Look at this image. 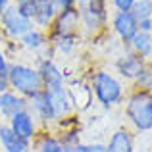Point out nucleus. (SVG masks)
<instances>
[{
	"mask_svg": "<svg viewBox=\"0 0 152 152\" xmlns=\"http://www.w3.org/2000/svg\"><path fill=\"white\" fill-rule=\"evenodd\" d=\"M6 79H8L10 89L14 93H18L19 96L27 98V100L45 89L37 67L29 66V64H23V62H12Z\"/></svg>",
	"mask_w": 152,
	"mask_h": 152,
	"instance_id": "obj_1",
	"label": "nucleus"
},
{
	"mask_svg": "<svg viewBox=\"0 0 152 152\" xmlns=\"http://www.w3.org/2000/svg\"><path fill=\"white\" fill-rule=\"evenodd\" d=\"M91 93L104 108H110L123 98V85L115 75L98 69L93 73V79H91Z\"/></svg>",
	"mask_w": 152,
	"mask_h": 152,
	"instance_id": "obj_2",
	"label": "nucleus"
},
{
	"mask_svg": "<svg viewBox=\"0 0 152 152\" xmlns=\"http://www.w3.org/2000/svg\"><path fill=\"white\" fill-rule=\"evenodd\" d=\"M125 114H127V119L139 131L152 129V93L135 91L127 100Z\"/></svg>",
	"mask_w": 152,
	"mask_h": 152,
	"instance_id": "obj_3",
	"label": "nucleus"
},
{
	"mask_svg": "<svg viewBox=\"0 0 152 152\" xmlns=\"http://www.w3.org/2000/svg\"><path fill=\"white\" fill-rule=\"evenodd\" d=\"M33 21H29L27 18H23L19 14L18 6L10 4L6 10L0 14V33H4V37L8 41H19L27 31L33 29Z\"/></svg>",
	"mask_w": 152,
	"mask_h": 152,
	"instance_id": "obj_4",
	"label": "nucleus"
},
{
	"mask_svg": "<svg viewBox=\"0 0 152 152\" xmlns=\"http://www.w3.org/2000/svg\"><path fill=\"white\" fill-rule=\"evenodd\" d=\"M79 27H81V15H79L77 6L64 8L58 12L56 19L50 25V39L58 37H77Z\"/></svg>",
	"mask_w": 152,
	"mask_h": 152,
	"instance_id": "obj_5",
	"label": "nucleus"
},
{
	"mask_svg": "<svg viewBox=\"0 0 152 152\" xmlns=\"http://www.w3.org/2000/svg\"><path fill=\"white\" fill-rule=\"evenodd\" d=\"M6 123L10 125V129L18 137L25 139V141L33 142V139L37 137V118L33 115V112L29 108H23V110L15 112Z\"/></svg>",
	"mask_w": 152,
	"mask_h": 152,
	"instance_id": "obj_6",
	"label": "nucleus"
},
{
	"mask_svg": "<svg viewBox=\"0 0 152 152\" xmlns=\"http://www.w3.org/2000/svg\"><path fill=\"white\" fill-rule=\"evenodd\" d=\"M27 108L33 112V115L37 119H41L42 123H52V121H58V115H56L54 110V104H52L50 93L46 89H42L41 93H37L33 98L27 100Z\"/></svg>",
	"mask_w": 152,
	"mask_h": 152,
	"instance_id": "obj_7",
	"label": "nucleus"
},
{
	"mask_svg": "<svg viewBox=\"0 0 152 152\" xmlns=\"http://www.w3.org/2000/svg\"><path fill=\"white\" fill-rule=\"evenodd\" d=\"M112 29L123 42H131L139 33V21L131 12H115L112 15Z\"/></svg>",
	"mask_w": 152,
	"mask_h": 152,
	"instance_id": "obj_8",
	"label": "nucleus"
},
{
	"mask_svg": "<svg viewBox=\"0 0 152 152\" xmlns=\"http://www.w3.org/2000/svg\"><path fill=\"white\" fill-rule=\"evenodd\" d=\"M37 71L41 75V81H42V87L45 89H56V87H64L66 83V77H64L62 69L56 66L52 60L48 58H42L39 60V66H37Z\"/></svg>",
	"mask_w": 152,
	"mask_h": 152,
	"instance_id": "obj_9",
	"label": "nucleus"
},
{
	"mask_svg": "<svg viewBox=\"0 0 152 152\" xmlns=\"http://www.w3.org/2000/svg\"><path fill=\"white\" fill-rule=\"evenodd\" d=\"M33 142L18 137L8 123L0 125V152H31Z\"/></svg>",
	"mask_w": 152,
	"mask_h": 152,
	"instance_id": "obj_10",
	"label": "nucleus"
},
{
	"mask_svg": "<svg viewBox=\"0 0 152 152\" xmlns=\"http://www.w3.org/2000/svg\"><path fill=\"white\" fill-rule=\"evenodd\" d=\"M58 12H60V8L56 4V0H37V14H35L33 25L41 31L50 29Z\"/></svg>",
	"mask_w": 152,
	"mask_h": 152,
	"instance_id": "obj_11",
	"label": "nucleus"
},
{
	"mask_svg": "<svg viewBox=\"0 0 152 152\" xmlns=\"http://www.w3.org/2000/svg\"><path fill=\"white\" fill-rule=\"evenodd\" d=\"M23 108H27V98L19 96V94L14 93L12 89L0 93V119H2L4 123H6L15 112L23 110Z\"/></svg>",
	"mask_w": 152,
	"mask_h": 152,
	"instance_id": "obj_12",
	"label": "nucleus"
},
{
	"mask_svg": "<svg viewBox=\"0 0 152 152\" xmlns=\"http://www.w3.org/2000/svg\"><path fill=\"white\" fill-rule=\"evenodd\" d=\"M145 58H141L139 54H135V52H129V54L121 56V58L115 62V69H118V73L121 75L123 79H137V75L142 71V67H145Z\"/></svg>",
	"mask_w": 152,
	"mask_h": 152,
	"instance_id": "obj_13",
	"label": "nucleus"
},
{
	"mask_svg": "<svg viewBox=\"0 0 152 152\" xmlns=\"http://www.w3.org/2000/svg\"><path fill=\"white\" fill-rule=\"evenodd\" d=\"M48 91V89H46ZM50 98H52V104H54V110H56V115L58 119H64L73 112V100H71V94H69V89L64 87H56V89H50Z\"/></svg>",
	"mask_w": 152,
	"mask_h": 152,
	"instance_id": "obj_14",
	"label": "nucleus"
},
{
	"mask_svg": "<svg viewBox=\"0 0 152 152\" xmlns=\"http://www.w3.org/2000/svg\"><path fill=\"white\" fill-rule=\"evenodd\" d=\"M106 152H133V141L127 129H118L110 137L106 145Z\"/></svg>",
	"mask_w": 152,
	"mask_h": 152,
	"instance_id": "obj_15",
	"label": "nucleus"
},
{
	"mask_svg": "<svg viewBox=\"0 0 152 152\" xmlns=\"http://www.w3.org/2000/svg\"><path fill=\"white\" fill-rule=\"evenodd\" d=\"M18 42H19L21 48H25V50H29V52H37V50H41L42 46L46 45V35H45V31L33 27V29L27 31V33L23 35Z\"/></svg>",
	"mask_w": 152,
	"mask_h": 152,
	"instance_id": "obj_16",
	"label": "nucleus"
},
{
	"mask_svg": "<svg viewBox=\"0 0 152 152\" xmlns=\"http://www.w3.org/2000/svg\"><path fill=\"white\" fill-rule=\"evenodd\" d=\"M129 45H131V50H133L135 54H139L141 58H148L152 54V35L139 31Z\"/></svg>",
	"mask_w": 152,
	"mask_h": 152,
	"instance_id": "obj_17",
	"label": "nucleus"
},
{
	"mask_svg": "<svg viewBox=\"0 0 152 152\" xmlns=\"http://www.w3.org/2000/svg\"><path fill=\"white\" fill-rule=\"evenodd\" d=\"M35 146H37V152H66L62 141L54 135H42Z\"/></svg>",
	"mask_w": 152,
	"mask_h": 152,
	"instance_id": "obj_18",
	"label": "nucleus"
},
{
	"mask_svg": "<svg viewBox=\"0 0 152 152\" xmlns=\"http://www.w3.org/2000/svg\"><path fill=\"white\" fill-rule=\"evenodd\" d=\"M131 14L135 15L137 21L142 19H150L152 18V0H137L135 6L131 8Z\"/></svg>",
	"mask_w": 152,
	"mask_h": 152,
	"instance_id": "obj_19",
	"label": "nucleus"
},
{
	"mask_svg": "<svg viewBox=\"0 0 152 152\" xmlns=\"http://www.w3.org/2000/svg\"><path fill=\"white\" fill-rule=\"evenodd\" d=\"M135 85H137L139 91H146V93L152 91V66L150 64H145L142 71L137 75V79H135Z\"/></svg>",
	"mask_w": 152,
	"mask_h": 152,
	"instance_id": "obj_20",
	"label": "nucleus"
},
{
	"mask_svg": "<svg viewBox=\"0 0 152 152\" xmlns=\"http://www.w3.org/2000/svg\"><path fill=\"white\" fill-rule=\"evenodd\" d=\"M75 41H77V37H58V39H52L54 48L58 52H62V54H69V52L73 50V46H75Z\"/></svg>",
	"mask_w": 152,
	"mask_h": 152,
	"instance_id": "obj_21",
	"label": "nucleus"
},
{
	"mask_svg": "<svg viewBox=\"0 0 152 152\" xmlns=\"http://www.w3.org/2000/svg\"><path fill=\"white\" fill-rule=\"evenodd\" d=\"M19 10V14L23 15V18H27L29 21H33L35 19V14H37V0H25V2H19L15 4Z\"/></svg>",
	"mask_w": 152,
	"mask_h": 152,
	"instance_id": "obj_22",
	"label": "nucleus"
},
{
	"mask_svg": "<svg viewBox=\"0 0 152 152\" xmlns=\"http://www.w3.org/2000/svg\"><path fill=\"white\" fill-rule=\"evenodd\" d=\"M10 58H8L6 50H4V46L0 45V77H8V69H10Z\"/></svg>",
	"mask_w": 152,
	"mask_h": 152,
	"instance_id": "obj_23",
	"label": "nucleus"
},
{
	"mask_svg": "<svg viewBox=\"0 0 152 152\" xmlns=\"http://www.w3.org/2000/svg\"><path fill=\"white\" fill-rule=\"evenodd\" d=\"M137 0H112V6L118 12H131V8L135 6Z\"/></svg>",
	"mask_w": 152,
	"mask_h": 152,
	"instance_id": "obj_24",
	"label": "nucleus"
},
{
	"mask_svg": "<svg viewBox=\"0 0 152 152\" xmlns=\"http://www.w3.org/2000/svg\"><path fill=\"white\" fill-rule=\"evenodd\" d=\"M139 31H142V33H152V18L139 21Z\"/></svg>",
	"mask_w": 152,
	"mask_h": 152,
	"instance_id": "obj_25",
	"label": "nucleus"
},
{
	"mask_svg": "<svg viewBox=\"0 0 152 152\" xmlns=\"http://www.w3.org/2000/svg\"><path fill=\"white\" fill-rule=\"evenodd\" d=\"M56 4H58L60 10H64V8H73V6H77V0H56Z\"/></svg>",
	"mask_w": 152,
	"mask_h": 152,
	"instance_id": "obj_26",
	"label": "nucleus"
},
{
	"mask_svg": "<svg viewBox=\"0 0 152 152\" xmlns=\"http://www.w3.org/2000/svg\"><path fill=\"white\" fill-rule=\"evenodd\" d=\"M4 91H10V85H8V79L6 77H0V93H4Z\"/></svg>",
	"mask_w": 152,
	"mask_h": 152,
	"instance_id": "obj_27",
	"label": "nucleus"
},
{
	"mask_svg": "<svg viewBox=\"0 0 152 152\" xmlns=\"http://www.w3.org/2000/svg\"><path fill=\"white\" fill-rule=\"evenodd\" d=\"M10 4H14V2H12V0H0V14H2V12L10 6Z\"/></svg>",
	"mask_w": 152,
	"mask_h": 152,
	"instance_id": "obj_28",
	"label": "nucleus"
},
{
	"mask_svg": "<svg viewBox=\"0 0 152 152\" xmlns=\"http://www.w3.org/2000/svg\"><path fill=\"white\" fill-rule=\"evenodd\" d=\"M14 4H19V2H25V0H12Z\"/></svg>",
	"mask_w": 152,
	"mask_h": 152,
	"instance_id": "obj_29",
	"label": "nucleus"
},
{
	"mask_svg": "<svg viewBox=\"0 0 152 152\" xmlns=\"http://www.w3.org/2000/svg\"><path fill=\"white\" fill-rule=\"evenodd\" d=\"M0 125H2V121H0Z\"/></svg>",
	"mask_w": 152,
	"mask_h": 152,
	"instance_id": "obj_30",
	"label": "nucleus"
}]
</instances>
